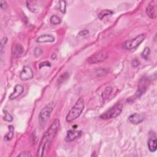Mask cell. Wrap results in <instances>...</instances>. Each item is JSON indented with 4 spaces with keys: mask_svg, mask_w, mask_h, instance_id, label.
<instances>
[{
    "mask_svg": "<svg viewBox=\"0 0 157 157\" xmlns=\"http://www.w3.org/2000/svg\"><path fill=\"white\" fill-rule=\"evenodd\" d=\"M33 71L28 66H24L20 74V78L23 81H26L32 79L33 77Z\"/></svg>",
    "mask_w": 157,
    "mask_h": 157,
    "instance_id": "7",
    "label": "cell"
},
{
    "mask_svg": "<svg viewBox=\"0 0 157 157\" xmlns=\"http://www.w3.org/2000/svg\"><path fill=\"white\" fill-rule=\"evenodd\" d=\"M145 38H146L145 34H141L133 39L126 41L124 44V47L125 49L128 50L135 49L142 43Z\"/></svg>",
    "mask_w": 157,
    "mask_h": 157,
    "instance_id": "4",
    "label": "cell"
},
{
    "mask_svg": "<svg viewBox=\"0 0 157 157\" xmlns=\"http://www.w3.org/2000/svg\"><path fill=\"white\" fill-rule=\"evenodd\" d=\"M23 90L24 88L22 85H17L14 87V92L9 96V99L11 100H14L16 99L17 98L19 97L20 95H22V93L23 92Z\"/></svg>",
    "mask_w": 157,
    "mask_h": 157,
    "instance_id": "13",
    "label": "cell"
},
{
    "mask_svg": "<svg viewBox=\"0 0 157 157\" xmlns=\"http://www.w3.org/2000/svg\"><path fill=\"white\" fill-rule=\"evenodd\" d=\"M43 53V50L39 47H36L34 50V55L36 57H39L42 55Z\"/></svg>",
    "mask_w": 157,
    "mask_h": 157,
    "instance_id": "26",
    "label": "cell"
},
{
    "mask_svg": "<svg viewBox=\"0 0 157 157\" xmlns=\"http://www.w3.org/2000/svg\"><path fill=\"white\" fill-rule=\"evenodd\" d=\"M0 6H1V9H6L8 6V4L6 1H1V5H0Z\"/></svg>",
    "mask_w": 157,
    "mask_h": 157,
    "instance_id": "29",
    "label": "cell"
},
{
    "mask_svg": "<svg viewBox=\"0 0 157 157\" xmlns=\"http://www.w3.org/2000/svg\"><path fill=\"white\" fill-rule=\"evenodd\" d=\"M66 2L63 0L59 1V9L62 12L63 14L66 13Z\"/></svg>",
    "mask_w": 157,
    "mask_h": 157,
    "instance_id": "22",
    "label": "cell"
},
{
    "mask_svg": "<svg viewBox=\"0 0 157 157\" xmlns=\"http://www.w3.org/2000/svg\"><path fill=\"white\" fill-rule=\"evenodd\" d=\"M44 66H49V67H50L51 66V64L48 61H46V62H42L39 64V69H41L43 67H44Z\"/></svg>",
    "mask_w": 157,
    "mask_h": 157,
    "instance_id": "27",
    "label": "cell"
},
{
    "mask_svg": "<svg viewBox=\"0 0 157 157\" xmlns=\"http://www.w3.org/2000/svg\"><path fill=\"white\" fill-rule=\"evenodd\" d=\"M55 38L53 35L51 34H43L41 35L36 39L37 43H53Z\"/></svg>",
    "mask_w": 157,
    "mask_h": 157,
    "instance_id": "14",
    "label": "cell"
},
{
    "mask_svg": "<svg viewBox=\"0 0 157 157\" xmlns=\"http://www.w3.org/2000/svg\"><path fill=\"white\" fill-rule=\"evenodd\" d=\"M107 57L108 54L105 50H100L90 57L88 59L87 62L89 64H95L104 61L105 60L107 59Z\"/></svg>",
    "mask_w": 157,
    "mask_h": 157,
    "instance_id": "5",
    "label": "cell"
},
{
    "mask_svg": "<svg viewBox=\"0 0 157 157\" xmlns=\"http://www.w3.org/2000/svg\"><path fill=\"white\" fill-rule=\"evenodd\" d=\"M156 139L155 137H150L149 141H148V147L149 150L151 152H155L156 150V147H157V145H156Z\"/></svg>",
    "mask_w": 157,
    "mask_h": 157,
    "instance_id": "15",
    "label": "cell"
},
{
    "mask_svg": "<svg viewBox=\"0 0 157 157\" xmlns=\"http://www.w3.org/2000/svg\"><path fill=\"white\" fill-rule=\"evenodd\" d=\"M145 118V116L143 114H137L135 113L131 115L128 118L129 122L132 124L137 125L141 123L142 122L144 121Z\"/></svg>",
    "mask_w": 157,
    "mask_h": 157,
    "instance_id": "11",
    "label": "cell"
},
{
    "mask_svg": "<svg viewBox=\"0 0 157 157\" xmlns=\"http://www.w3.org/2000/svg\"><path fill=\"white\" fill-rule=\"evenodd\" d=\"M112 87H106V89L104 90V91L102 92V99H104V100L107 99L109 97L110 95L112 93Z\"/></svg>",
    "mask_w": 157,
    "mask_h": 157,
    "instance_id": "19",
    "label": "cell"
},
{
    "mask_svg": "<svg viewBox=\"0 0 157 157\" xmlns=\"http://www.w3.org/2000/svg\"><path fill=\"white\" fill-rule=\"evenodd\" d=\"M60 128V120L56 119L53 121L50 128L44 133L40 142L37 151L38 156H43L45 152L49 149L53 139L55 138L57 132Z\"/></svg>",
    "mask_w": 157,
    "mask_h": 157,
    "instance_id": "1",
    "label": "cell"
},
{
    "mask_svg": "<svg viewBox=\"0 0 157 157\" xmlns=\"http://www.w3.org/2000/svg\"><path fill=\"white\" fill-rule=\"evenodd\" d=\"M50 22L52 24V25H58L61 23V19L60 18L55 15H53L51 16L50 19Z\"/></svg>",
    "mask_w": 157,
    "mask_h": 157,
    "instance_id": "21",
    "label": "cell"
},
{
    "mask_svg": "<svg viewBox=\"0 0 157 157\" xmlns=\"http://www.w3.org/2000/svg\"><path fill=\"white\" fill-rule=\"evenodd\" d=\"M27 6L28 9L33 12V13H36L38 12V6L37 2L34 1H27Z\"/></svg>",
    "mask_w": 157,
    "mask_h": 157,
    "instance_id": "16",
    "label": "cell"
},
{
    "mask_svg": "<svg viewBox=\"0 0 157 157\" xmlns=\"http://www.w3.org/2000/svg\"><path fill=\"white\" fill-rule=\"evenodd\" d=\"M4 116L3 117V120H5V121L6 122H12L13 120V116H11V115L6 111V110H4Z\"/></svg>",
    "mask_w": 157,
    "mask_h": 157,
    "instance_id": "23",
    "label": "cell"
},
{
    "mask_svg": "<svg viewBox=\"0 0 157 157\" xmlns=\"http://www.w3.org/2000/svg\"><path fill=\"white\" fill-rule=\"evenodd\" d=\"M23 52V47L20 44H14L12 47V55L14 57H19Z\"/></svg>",
    "mask_w": 157,
    "mask_h": 157,
    "instance_id": "12",
    "label": "cell"
},
{
    "mask_svg": "<svg viewBox=\"0 0 157 157\" xmlns=\"http://www.w3.org/2000/svg\"><path fill=\"white\" fill-rule=\"evenodd\" d=\"M156 1H152L146 8V14L150 19H155L156 18Z\"/></svg>",
    "mask_w": 157,
    "mask_h": 157,
    "instance_id": "8",
    "label": "cell"
},
{
    "mask_svg": "<svg viewBox=\"0 0 157 157\" xmlns=\"http://www.w3.org/2000/svg\"><path fill=\"white\" fill-rule=\"evenodd\" d=\"M82 135L81 131H76V130H69L67 132V135L65 137V141L66 142H72L75 141L77 139L79 138Z\"/></svg>",
    "mask_w": 157,
    "mask_h": 157,
    "instance_id": "10",
    "label": "cell"
},
{
    "mask_svg": "<svg viewBox=\"0 0 157 157\" xmlns=\"http://www.w3.org/2000/svg\"><path fill=\"white\" fill-rule=\"evenodd\" d=\"M89 33V31L87 29H84V30H82V31L80 32L79 33H78V35L80 36H86L87 34H88Z\"/></svg>",
    "mask_w": 157,
    "mask_h": 157,
    "instance_id": "31",
    "label": "cell"
},
{
    "mask_svg": "<svg viewBox=\"0 0 157 157\" xmlns=\"http://www.w3.org/2000/svg\"><path fill=\"white\" fill-rule=\"evenodd\" d=\"M69 77V75L68 72H64V73L62 74L59 77L58 79V83L59 84V85H60V84H62L63 82H64L66 80L68 79Z\"/></svg>",
    "mask_w": 157,
    "mask_h": 157,
    "instance_id": "20",
    "label": "cell"
},
{
    "mask_svg": "<svg viewBox=\"0 0 157 157\" xmlns=\"http://www.w3.org/2000/svg\"><path fill=\"white\" fill-rule=\"evenodd\" d=\"M150 48L148 47H146L142 53V57L145 60H148L149 56L150 55Z\"/></svg>",
    "mask_w": 157,
    "mask_h": 157,
    "instance_id": "24",
    "label": "cell"
},
{
    "mask_svg": "<svg viewBox=\"0 0 157 157\" xmlns=\"http://www.w3.org/2000/svg\"><path fill=\"white\" fill-rule=\"evenodd\" d=\"M8 129L9 132L4 136V140L6 141H11L12 139H13L14 136V126L12 125H9L8 126Z\"/></svg>",
    "mask_w": 157,
    "mask_h": 157,
    "instance_id": "17",
    "label": "cell"
},
{
    "mask_svg": "<svg viewBox=\"0 0 157 157\" xmlns=\"http://www.w3.org/2000/svg\"><path fill=\"white\" fill-rule=\"evenodd\" d=\"M132 66H133L135 68H136V67H137V66L140 64V62H139V60L135 59L133 61H132Z\"/></svg>",
    "mask_w": 157,
    "mask_h": 157,
    "instance_id": "30",
    "label": "cell"
},
{
    "mask_svg": "<svg viewBox=\"0 0 157 157\" xmlns=\"http://www.w3.org/2000/svg\"><path fill=\"white\" fill-rule=\"evenodd\" d=\"M84 106H85V103H84L83 98H81L78 99L66 116V122H71L79 117L83 110Z\"/></svg>",
    "mask_w": 157,
    "mask_h": 157,
    "instance_id": "2",
    "label": "cell"
},
{
    "mask_svg": "<svg viewBox=\"0 0 157 157\" xmlns=\"http://www.w3.org/2000/svg\"><path fill=\"white\" fill-rule=\"evenodd\" d=\"M149 82L146 78H142L139 83L138 88L134 96V98H138L141 96L145 92L147 91L148 88Z\"/></svg>",
    "mask_w": 157,
    "mask_h": 157,
    "instance_id": "6",
    "label": "cell"
},
{
    "mask_svg": "<svg viewBox=\"0 0 157 157\" xmlns=\"http://www.w3.org/2000/svg\"><path fill=\"white\" fill-rule=\"evenodd\" d=\"M112 14H113V12L111 10H109V9L102 10L98 14V18L100 19V20H102L105 17L111 15Z\"/></svg>",
    "mask_w": 157,
    "mask_h": 157,
    "instance_id": "18",
    "label": "cell"
},
{
    "mask_svg": "<svg viewBox=\"0 0 157 157\" xmlns=\"http://www.w3.org/2000/svg\"><path fill=\"white\" fill-rule=\"evenodd\" d=\"M7 42H8V38L6 37L3 38L1 41V53H3V52L4 49L5 47L6 44L7 43Z\"/></svg>",
    "mask_w": 157,
    "mask_h": 157,
    "instance_id": "25",
    "label": "cell"
},
{
    "mask_svg": "<svg viewBox=\"0 0 157 157\" xmlns=\"http://www.w3.org/2000/svg\"><path fill=\"white\" fill-rule=\"evenodd\" d=\"M53 110V108L50 106H46L42 109L39 114V119L43 123H46L47 120L49 119L50 116V114Z\"/></svg>",
    "mask_w": 157,
    "mask_h": 157,
    "instance_id": "9",
    "label": "cell"
},
{
    "mask_svg": "<svg viewBox=\"0 0 157 157\" xmlns=\"http://www.w3.org/2000/svg\"><path fill=\"white\" fill-rule=\"evenodd\" d=\"M31 154H30L29 152H21V153H20L19 155H18V156H22V157H29V156H31Z\"/></svg>",
    "mask_w": 157,
    "mask_h": 157,
    "instance_id": "28",
    "label": "cell"
},
{
    "mask_svg": "<svg viewBox=\"0 0 157 157\" xmlns=\"http://www.w3.org/2000/svg\"><path fill=\"white\" fill-rule=\"evenodd\" d=\"M123 109V106L121 104H117L109 109L100 116V118L103 120H108L114 118L118 116L121 114Z\"/></svg>",
    "mask_w": 157,
    "mask_h": 157,
    "instance_id": "3",
    "label": "cell"
}]
</instances>
